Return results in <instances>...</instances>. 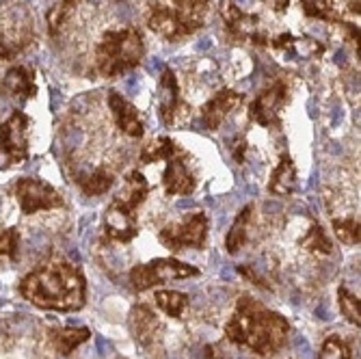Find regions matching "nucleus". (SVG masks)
Segmentation results:
<instances>
[{
  "label": "nucleus",
  "instance_id": "nucleus-1",
  "mask_svg": "<svg viewBox=\"0 0 361 359\" xmlns=\"http://www.w3.org/2000/svg\"><path fill=\"white\" fill-rule=\"evenodd\" d=\"M20 295L39 310L78 312L87 301V279L68 260H50L22 277Z\"/></svg>",
  "mask_w": 361,
  "mask_h": 359
},
{
  "label": "nucleus",
  "instance_id": "nucleus-2",
  "mask_svg": "<svg viewBox=\"0 0 361 359\" xmlns=\"http://www.w3.org/2000/svg\"><path fill=\"white\" fill-rule=\"evenodd\" d=\"M225 336L229 342L245 346L259 357H273L288 344L290 322L264 303L243 297L225 324Z\"/></svg>",
  "mask_w": 361,
  "mask_h": 359
},
{
  "label": "nucleus",
  "instance_id": "nucleus-3",
  "mask_svg": "<svg viewBox=\"0 0 361 359\" xmlns=\"http://www.w3.org/2000/svg\"><path fill=\"white\" fill-rule=\"evenodd\" d=\"M145 42L133 26L109 30L95 46V72L102 78H119L141 65Z\"/></svg>",
  "mask_w": 361,
  "mask_h": 359
},
{
  "label": "nucleus",
  "instance_id": "nucleus-4",
  "mask_svg": "<svg viewBox=\"0 0 361 359\" xmlns=\"http://www.w3.org/2000/svg\"><path fill=\"white\" fill-rule=\"evenodd\" d=\"M210 230V221L206 212H190L184 219L165 225L158 232V241L169 251H184V249H202L206 245Z\"/></svg>",
  "mask_w": 361,
  "mask_h": 359
},
{
  "label": "nucleus",
  "instance_id": "nucleus-5",
  "mask_svg": "<svg viewBox=\"0 0 361 359\" xmlns=\"http://www.w3.org/2000/svg\"><path fill=\"white\" fill-rule=\"evenodd\" d=\"M195 275H200V269H195L186 262H180L176 257H156L152 262L137 264L130 269L128 279H130L133 290L143 292L158 284H165L171 279H186V277H195Z\"/></svg>",
  "mask_w": 361,
  "mask_h": 359
},
{
  "label": "nucleus",
  "instance_id": "nucleus-6",
  "mask_svg": "<svg viewBox=\"0 0 361 359\" xmlns=\"http://www.w3.org/2000/svg\"><path fill=\"white\" fill-rule=\"evenodd\" d=\"M30 119L22 111H13L0 123V167L20 165L28 158Z\"/></svg>",
  "mask_w": 361,
  "mask_h": 359
},
{
  "label": "nucleus",
  "instance_id": "nucleus-7",
  "mask_svg": "<svg viewBox=\"0 0 361 359\" xmlns=\"http://www.w3.org/2000/svg\"><path fill=\"white\" fill-rule=\"evenodd\" d=\"M16 200L22 208L24 214H37L42 210H54V208H63V197L61 193L37 178H22L16 182L13 186Z\"/></svg>",
  "mask_w": 361,
  "mask_h": 359
},
{
  "label": "nucleus",
  "instance_id": "nucleus-8",
  "mask_svg": "<svg viewBox=\"0 0 361 359\" xmlns=\"http://www.w3.org/2000/svg\"><path fill=\"white\" fill-rule=\"evenodd\" d=\"M286 104H288V85L283 80H277L255 95V100L249 107V119L262 128L279 130L281 113Z\"/></svg>",
  "mask_w": 361,
  "mask_h": 359
},
{
  "label": "nucleus",
  "instance_id": "nucleus-9",
  "mask_svg": "<svg viewBox=\"0 0 361 359\" xmlns=\"http://www.w3.org/2000/svg\"><path fill=\"white\" fill-rule=\"evenodd\" d=\"M223 22L227 35L234 42H251L255 46H267L269 37L267 32L259 28V18L255 13H245L234 3H225L223 7Z\"/></svg>",
  "mask_w": 361,
  "mask_h": 359
},
{
  "label": "nucleus",
  "instance_id": "nucleus-10",
  "mask_svg": "<svg viewBox=\"0 0 361 359\" xmlns=\"http://www.w3.org/2000/svg\"><path fill=\"white\" fill-rule=\"evenodd\" d=\"M128 324H130V334L137 340V344L147 351V353H154L160 342H162V324H160V318L156 316V312L149 308V305H135L130 310V316H128Z\"/></svg>",
  "mask_w": 361,
  "mask_h": 359
},
{
  "label": "nucleus",
  "instance_id": "nucleus-11",
  "mask_svg": "<svg viewBox=\"0 0 361 359\" xmlns=\"http://www.w3.org/2000/svg\"><path fill=\"white\" fill-rule=\"evenodd\" d=\"M104 232L109 241L128 245L139 234V223H137V210L128 208L123 202L115 200L104 210Z\"/></svg>",
  "mask_w": 361,
  "mask_h": 359
},
{
  "label": "nucleus",
  "instance_id": "nucleus-12",
  "mask_svg": "<svg viewBox=\"0 0 361 359\" xmlns=\"http://www.w3.org/2000/svg\"><path fill=\"white\" fill-rule=\"evenodd\" d=\"M147 26L167 42H180L182 37H188L190 30L182 22V18L176 13L173 7H165L160 3H154L147 11Z\"/></svg>",
  "mask_w": 361,
  "mask_h": 359
},
{
  "label": "nucleus",
  "instance_id": "nucleus-13",
  "mask_svg": "<svg viewBox=\"0 0 361 359\" xmlns=\"http://www.w3.org/2000/svg\"><path fill=\"white\" fill-rule=\"evenodd\" d=\"M245 102V93L234 89H221L202 107V123L206 130H219V126Z\"/></svg>",
  "mask_w": 361,
  "mask_h": 359
},
{
  "label": "nucleus",
  "instance_id": "nucleus-14",
  "mask_svg": "<svg viewBox=\"0 0 361 359\" xmlns=\"http://www.w3.org/2000/svg\"><path fill=\"white\" fill-rule=\"evenodd\" d=\"M109 107H111V113L115 117L117 128L121 130L126 137L141 139L145 135V126H143L139 109L130 100H126L121 93L109 91Z\"/></svg>",
  "mask_w": 361,
  "mask_h": 359
},
{
  "label": "nucleus",
  "instance_id": "nucleus-15",
  "mask_svg": "<svg viewBox=\"0 0 361 359\" xmlns=\"http://www.w3.org/2000/svg\"><path fill=\"white\" fill-rule=\"evenodd\" d=\"M182 93H180V83L178 76L171 68H165L160 74V102H158V111H160V121L167 128L176 123L178 115L182 113Z\"/></svg>",
  "mask_w": 361,
  "mask_h": 359
},
{
  "label": "nucleus",
  "instance_id": "nucleus-16",
  "mask_svg": "<svg viewBox=\"0 0 361 359\" xmlns=\"http://www.w3.org/2000/svg\"><path fill=\"white\" fill-rule=\"evenodd\" d=\"M162 186L167 195H190L197 188V178L190 169V165L184 160V154H176L167 160L165 174H162Z\"/></svg>",
  "mask_w": 361,
  "mask_h": 359
},
{
  "label": "nucleus",
  "instance_id": "nucleus-17",
  "mask_svg": "<svg viewBox=\"0 0 361 359\" xmlns=\"http://www.w3.org/2000/svg\"><path fill=\"white\" fill-rule=\"evenodd\" d=\"M0 89H3L7 95L18 97V100L26 102L32 100L37 95V85H35V70L28 68V65H16L11 68L5 76L3 83H0Z\"/></svg>",
  "mask_w": 361,
  "mask_h": 359
},
{
  "label": "nucleus",
  "instance_id": "nucleus-18",
  "mask_svg": "<svg viewBox=\"0 0 361 359\" xmlns=\"http://www.w3.org/2000/svg\"><path fill=\"white\" fill-rule=\"evenodd\" d=\"M269 190L277 197H288L297 190V167L288 154H281L279 165L273 169L271 180H269Z\"/></svg>",
  "mask_w": 361,
  "mask_h": 359
},
{
  "label": "nucleus",
  "instance_id": "nucleus-19",
  "mask_svg": "<svg viewBox=\"0 0 361 359\" xmlns=\"http://www.w3.org/2000/svg\"><path fill=\"white\" fill-rule=\"evenodd\" d=\"M89 338H91V331L87 327H56L48 334L50 346L63 357L72 355Z\"/></svg>",
  "mask_w": 361,
  "mask_h": 359
},
{
  "label": "nucleus",
  "instance_id": "nucleus-20",
  "mask_svg": "<svg viewBox=\"0 0 361 359\" xmlns=\"http://www.w3.org/2000/svg\"><path fill=\"white\" fill-rule=\"evenodd\" d=\"M255 208L249 204L240 210V214L234 219L232 227H229L227 238H225V249L229 255H236L247 243H249V232H251V221H253Z\"/></svg>",
  "mask_w": 361,
  "mask_h": 359
},
{
  "label": "nucleus",
  "instance_id": "nucleus-21",
  "mask_svg": "<svg viewBox=\"0 0 361 359\" xmlns=\"http://www.w3.org/2000/svg\"><path fill=\"white\" fill-rule=\"evenodd\" d=\"M149 195V182L145 180V176L141 171H128L126 180H123V190L119 195V202H123L128 208L137 210Z\"/></svg>",
  "mask_w": 361,
  "mask_h": 359
},
{
  "label": "nucleus",
  "instance_id": "nucleus-22",
  "mask_svg": "<svg viewBox=\"0 0 361 359\" xmlns=\"http://www.w3.org/2000/svg\"><path fill=\"white\" fill-rule=\"evenodd\" d=\"M176 13L182 18V22L188 26L190 35L204 26V18L208 13L210 0H171Z\"/></svg>",
  "mask_w": 361,
  "mask_h": 359
},
{
  "label": "nucleus",
  "instance_id": "nucleus-23",
  "mask_svg": "<svg viewBox=\"0 0 361 359\" xmlns=\"http://www.w3.org/2000/svg\"><path fill=\"white\" fill-rule=\"evenodd\" d=\"M156 305L160 312H165L167 316L180 320L188 308V295H184V292H178V290H158L156 297H154Z\"/></svg>",
  "mask_w": 361,
  "mask_h": 359
},
{
  "label": "nucleus",
  "instance_id": "nucleus-24",
  "mask_svg": "<svg viewBox=\"0 0 361 359\" xmlns=\"http://www.w3.org/2000/svg\"><path fill=\"white\" fill-rule=\"evenodd\" d=\"M182 150L178 147V143L169 137H156L154 141H149L147 145H143L141 150V162L149 165V162H158V160H169L176 154H180Z\"/></svg>",
  "mask_w": 361,
  "mask_h": 359
},
{
  "label": "nucleus",
  "instance_id": "nucleus-25",
  "mask_svg": "<svg viewBox=\"0 0 361 359\" xmlns=\"http://www.w3.org/2000/svg\"><path fill=\"white\" fill-rule=\"evenodd\" d=\"M303 5V13L310 20H322V22H331V24H340L342 18L336 11V0H301Z\"/></svg>",
  "mask_w": 361,
  "mask_h": 359
},
{
  "label": "nucleus",
  "instance_id": "nucleus-26",
  "mask_svg": "<svg viewBox=\"0 0 361 359\" xmlns=\"http://www.w3.org/2000/svg\"><path fill=\"white\" fill-rule=\"evenodd\" d=\"M113 182H115V176H113L109 169H104V167L95 169V171H91L87 178L78 180L82 193L89 195V197H95V195H104V193L113 186Z\"/></svg>",
  "mask_w": 361,
  "mask_h": 359
},
{
  "label": "nucleus",
  "instance_id": "nucleus-27",
  "mask_svg": "<svg viewBox=\"0 0 361 359\" xmlns=\"http://www.w3.org/2000/svg\"><path fill=\"white\" fill-rule=\"evenodd\" d=\"M301 247L307 249L310 253H316V255H331L334 253V245H331L329 236L324 234V230L318 223H314L305 232V236L301 241Z\"/></svg>",
  "mask_w": 361,
  "mask_h": 359
},
{
  "label": "nucleus",
  "instance_id": "nucleus-28",
  "mask_svg": "<svg viewBox=\"0 0 361 359\" xmlns=\"http://www.w3.org/2000/svg\"><path fill=\"white\" fill-rule=\"evenodd\" d=\"M76 3L78 0H61L56 7H52V11L48 13V30L52 37H56L63 30V26L72 20V16L76 11Z\"/></svg>",
  "mask_w": 361,
  "mask_h": 359
},
{
  "label": "nucleus",
  "instance_id": "nucleus-29",
  "mask_svg": "<svg viewBox=\"0 0 361 359\" xmlns=\"http://www.w3.org/2000/svg\"><path fill=\"white\" fill-rule=\"evenodd\" d=\"M20 249V234L13 227L7 230H0V267H5L9 262H16Z\"/></svg>",
  "mask_w": 361,
  "mask_h": 359
},
{
  "label": "nucleus",
  "instance_id": "nucleus-30",
  "mask_svg": "<svg viewBox=\"0 0 361 359\" xmlns=\"http://www.w3.org/2000/svg\"><path fill=\"white\" fill-rule=\"evenodd\" d=\"M334 232L344 245H359V217H336Z\"/></svg>",
  "mask_w": 361,
  "mask_h": 359
},
{
  "label": "nucleus",
  "instance_id": "nucleus-31",
  "mask_svg": "<svg viewBox=\"0 0 361 359\" xmlns=\"http://www.w3.org/2000/svg\"><path fill=\"white\" fill-rule=\"evenodd\" d=\"M318 359H353V353L340 336H329L320 346Z\"/></svg>",
  "mask_w": 361,
  "mask_h": 359
},
{
  "label": "nucleus",
  "instance_id": "nucleus-32",
  "mask_svg": "<svg viewBox=\"0 0 361 359\" xmlns=\"http://www.w3.org/2000/svg\"><path fill=\"white\" fill-rule=\"evenodd\" d=\"M338 305H340V312L342 316L350 322V324H357L359 327V299L353 295V292H348L346 288H340L338 290Z\"/></svg>",
  "mask_w": 361,
  "mask_h": 359
},
{
  "label": "nucleus",
  "instance_id": "nucleus-33",
  "mask_svg": "<svg viewBox=\"0 0 361 359\" xmlns=\"http://www.w3.org/2000/svg\"><path fill=\"white\" fill-rule=\"evenodd\" d=\"M18 52H20V48H18V46L7 44V42L0 39V61H11Z\"/></svg>",
  "mask_w": 361,
  "mask_h": 359
},
{
  "label": "nucleus",
  "instance_id": "nucleus-34",
  "mask_svg": "<svg viewBox=\"0 0 361 359\" xmlns=\"http://www.w3.org/2000/svg\"><path fill=\"white\" fill-rule=\"evenodd\" d=\"M271 5H273L275 13H283L290 7V0H271Z\"/></svg>",
  "mask_w": 361,
  "mask_h": 359
},
{
  "label": "nucleus",
  "instance_id": "nucleus-35",
  "mask_svg": "<svg viewBox=\"0 0 361 359\" xmlns=\"http://www.w3.org/2000/svg\"><path fill=\"white\" fill-rule=\"evenodd\" d=\"M348 11L353 16H359V0H350V5H348Z\"/></svg>",
  "mask_w": 361,
  "mask_h": 359
}]
</instances>
